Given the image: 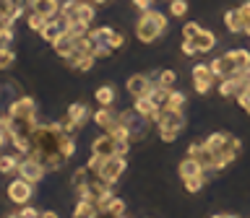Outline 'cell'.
I'll use <instances>...</instances> for the list:
<instances>
[{"label": "cell", "instance_id": "6da1fadb", "mask_svg": "<svg viewBox=\"0 0 250 218\" xmlns=\"http://www.w3.org/2000/svg\"><path fill=\"white\" fill-rule=\"evenodd\" d=\"M62 140H65V132H62L60 122H39L37 130L31 132V153L29 156L42 161L47 171H58L68 161L62 156Z\"/></svg>", "mask_w": 250, "mask_h": 218}, {"label": "cell", "instance_id": "7a4b0ae2", "mask_svg": "<svg viewBox=\"0 0 250 218\" xmlns=\"http://www.w3.org/2000/svg\"><path fill=\"white\" fill-rule=\"evenodd\" d=\"M203 143H206L211 151H214V171L224 169V166H229V164L242 153L240 138H234V135H229V132H224V130L211 132V135L203 140Z\"/></svg>", "mask_w": 250, "mask_h": 218}, {"label": "cell", "instance_id": "3957f363", "mask_svg": "<svg viewBox=\"0 0 250 218\" xmlns=\"http://www.w3.org/2000/svg\"><path fill=\"white\" fill-rule=\"evenodd\" d=\"M167 26H169L167 16H164L162 11L148 8V11H141V18L136 23V36H138V42L151 44V42H156V39L164 34V31H167Z\"/></svg>", "mask_w": 250, "mask_h": 218}, {"label": "cell", "instance_id": "277c9868", "mask_svg": "<svg viewBox=\"0 0 250 218\" xmlns=\"http://www.w3.org/2000/svg\"><path fill=\"white\" fill-rule=\"evenodd\" d=\"M156 127H159V138L164 143H175L177 135L188 127V120H185V112L183 109H169V107H162L159 112V120H156Z\"/></svg>", "mask_w": 250, "mask_h": 218}, {"label": "cell", "instance_id": "5b68a950", "mask_svg": "<svg viewBox=\"0 0 250 218\" xmlns=\"http://www.w3.org/2000/svg\"><path fill=\"white\" fill-rule=\"evenodd\" d=\"M21 179H26V182L31 184H37V182H42L44 174H47V169H44V164L34 159V156H23V159L19 161V171H16Z\"/></svg>", "mask_w": 250, "mask_h": 218}, {"label": "cell", "instance_id": "8992f818", "mask_svg": "<svg viewBox=\"0 0 250 218\" xmlns=\"http://www.w3.org/2000/svg\"><path fill=\"white\" fill-rule=\"evenodd\" d=\"M125 169H128V161H125V156H109L104 159V166L99 171V179L107 184H115L117 179L125 174Z\"/></svg>", "mask_w": 250, "mask_h": 218}, {"label": "cell", "instance_id": "52a82bcc", "mask_svg": "<svg viewBox=\"0 0 250 218\" xmlns=\"http://www.w3.org/2000/svg\"><path fill=\"white\" fill-rule=\"evenodd\" d=\"M8 117H13V120H34L37 117V101L31 96L13 99L11 107H8Z\"/></svg>", "mask_w": 250, "mask_h": 218}, {"label": "cell", "instance_id": "ba28073f", "mask_svg": "<svg viewBox=\"0 0 250 218\" xmlns=\"http://www.w3.org/2000/svg\"><path fill=\"white\" fill-rule=\"evenodd\" d=\"M31 195H34V184L26 182V179H21V177L8 184V200L16 202V205H29Z\"/></svg>", "mask_w": 250, "mask_h": 218}, {"label": "cell", "instance_id": "9c48e42d", "mask_svg": "<svg viewBox=\"0 0 250 218\" xmlns=\"http://www.w3.org/2000/svg\"><path fill=\"white\" fill-rule=\"evenodd\" d=\"M185 156H190V159H195L201 164L206 171H214V151L203 143V140H195V143H190L188 145V151H185Z\"/></svg>", "mask_w": 250, "mask_h": 218}, {"label": "cell", "instance_id": "30bf717a", "mask_svg": "<svg viewBox=\"0 0 250 218\" xmlns=\"http://www.w3.org/2000/svg\"><path fill=\"white\" fill-rule=\"evenodd\" d=\"M151 86H154V78L151 75L136 73V75H130L128 81H125V91H128L133 99H138V96H146V93L151 91Z\"/></svg>", "mask_w": 250, "mask_h": 218}, {"label": "cell", "instance_id": "8fae6325", "mask_svg": "<svg viewBox=\"0 0 250 218\" xmlns=\"http://www.w3.org/2000/svg\"><path fill=\"white\" fill-rule=\"evenodd\" d=\"M133 109H136L141 117H148L154 125H156V120H159V112H162V107L156 104V101L148 96V93H146V96H138L136 101H133Z\"/></svg>", "mask_w": 250, "mask_h": 218}, {"label": "cell", "instance_id": "7c38bea8", "mask_svg": "<svg viewBox=\"0 0 250 218\" xmlns=\"http://www.w3.org/2000/svg\"><path fill=\"white\" fill-rule=\"evenodd\" d=\"M29 11L42 13L44 18H58L60 16V0H29Z\"/></svg>", "mask_w": 250, "mask_h": 218}, {"label": "cell", "instance_id": "4fadbf2b", "mask_svg": "<svg viewBox=\"0 0 250 218\" xmlns=\"http://www.w3.org/2000/svg\"><path fill=\"white\" fill-rule=\"evenodd\" d=\"M52 47H55V54H60L62 60L70 57V54H73V50H76V34H70V31H62V34L52 42Z\"/></svg>", "mask_w": 250, "mask_h": 218}, {"label": "cell", "instance_id": "5bb4252c", "mask_svg": "<svg viewBox=\"0 0 250 218\" xmlns=\"http://www.w3.org/2000/svg\"><path fill=\"white\" fill-rule=\"evenodd\" d=\"M91 153L104 156V159L115 156V138L109 135V132H102L99 138H94V143H91Z\"/></svg>", "mask_w": 250, "mask_h": 218}, {"label": "cell", "instance_id": "9a60e30c", "mask_svg": "<svg viewBox=\"0 0 250 218\" xmlns=\"http://www.w3.org/2000/svg\"><path fill=\"white\" fill-rule=\"evenodd\" d=\"M91 120H94V125H97V127H102V130L107 132V130L117 122V112H115L112 107H99L97 112L91 114Z\"/></svg>", "mask_w": 250, "mask_h": 218}, {"label": "cell", "instance_id": "2e32d148", "mask_svg": "<svg viewBox=\"0 0 250 218\" xmlns=\"http://www.w3.org/2000/svg\"><path fill=\"white\" fill-rule=\"evenodd\" d=\"M208 65H211V73H214L216 81H222V78H229V75L234 73V65L229 62V57H227V54H219V57L211 60Z\"/></svg>", "mask_w": 250, "mask_h": 218}, {"label": "cell", "instance_id": "e0dca14e", "mask_svg": "<svg viewBox=\"0 0 250 218\" xmlns=\"http://www.w3.org/2000/svg\"><path fill=\"white\" fill-rule=\"evenodd\" d=\"M177 171H180V179H190V177H203L206 174V169H203L195 159H190V156H185V159L180 161Z\"/></svg>", "mask_w": 250, "mask_h": 218}, {"label": "cell", "instance_id": "ac0fdd59", "mask_svg": "<svg viewBox=\"0 0 250 218\" xmlns=\"http://www.w3.org/2000/svg\"><path fill=\"white\" fill-rule=\"evenodd\" d=\"M224 54L229 57L234 70H248L250 68V50H245V47H234V50H227Z\"/></svg>", "mask_w": 250, "mask_h": 218}, {"label": "cell", "instance_id": "d6986e66", "mask_svg": "<svg viewBox=\"0 0 250 218\" xmlns=\"http://www.w3.org/2000/svg\"><path fill=\"white\" fill-rule=\"evenodd\" d=\"M151 125H154V122L148 120V117H141V114H138L136 120L130 122V127H128V130H130V140H146V138H148V127H151Z\"/></svg>", "mask_w": 250, "mask_h": 218}, {"label": "cell", "instance_id": "ffe728a7", "mask_svg": "<svg viewBox=\"0 0 250 218\" xmlns=\"http://www.w3.org/2000/svg\"><path fill=\"white\" fill-rule=\"evenodd\" d=\"M224 26L229 34H242V31H245V21H242L237 8H229V11L224 13Z\"/></svg>", "mask_w": 250, "mask_h": 218}, {"label": "cell", "instance_id": "44dd1931", "mask_svg": "<svg viewBox=\"0 0 250 218\" xmlns=\"http://www.w3.org/2000/svg\"><path fill=\"white\" fill-rule=\"evenodd\" d=\"M193 42H195V47H198V54H206V52H211L216 47V34L208 31V29H201V34L195 36Z\"/></svg>", "mask_w": 250, "mask_h": 218}, {"label": "cell", "instance_id": "7402d4cb", "mask_svg": "<svg viewBox=\"0 0 250 218\" xmlns=\"http://www.w3.org/2000/svg\"><path fill=\"white\" fill-rule=\"evenodd\" d=\"M62 31H65V21H62L60 16H58V18H50V21H47V26H44V31H42V39L52 44Z\"/></svg>", "mask_w": 250, "mask_h": 218}, {"label": "cell", "instance_id": "603a6c76", "mask_svg": "<svg viewBox=\"0 0 250 218\" xmlns=\"http://www.w3.org/2000/svg\"><path fill=\"white\" fill-rule=\"evenodd\" d=\"M65 117H68L70 122H76L78 127H83L86 120L91 117V112H89V107H86V104H70L68 112H65Z\"/></svg>", "mask_w": 250, "mask_h": 218}, {"label": "cell", "instance_id": "cb8c5ba5", "mask_svg": "<svg viewBox=\"0 0 250 218\" xmlns=\"http://www.w3.org/2000/svg\"><path fill=\"white\" fill-rule=\"evenodd\" d=\"M94 99H97L99 107H112L115 99H117V91L115 86H99L97 91H94Z\"/></svg>", "mask_w": 250, "mask_h": 218}, {"label": "cell", "instance_id": "d4e9b609", "mask_svg": "<svg viewBox=\"0 0 250 218\" xmlns=\"http://www.w3.org/2000/svg\"><path fill=\"white\" fill-rule=\"evenodd\" d=\"M99 210L94 202H86V200H78V205L73 208V218H97Z\"/></svg>", "mask_w": 250, "mask_h": 218}, {"label": "cell", "instance_id": "484cf974", "mask_svg": "<svg viewBox=\"0 0 250 218\" xmlns=\"http://www.w3.org/2000/svg\"><path fill=\"white\" fill-rule=\"evenodd\" d=\"M19 156H11V153H0V174H16L19 171Z\"/></svg>", "mask_w": 250, "mask_h": 218}, {"label": "cell", "instance_id": "4316f807", "mask_svg": "<svg viewBox=\"0 0 250 218\" xmlns=\"http://www.w3.org/2000/svg\"><path fill=\"white\" fill-rule=\"evenodd\" d=\"M112 34H115V29H112V26H97V29H89V36H91L97 44H109Z\"/></svg>", "mask_w": 250, "mask_h": 218}, {"label": "cell", "instance_id": "83f0119b", "mask_svg": "<svg viewBox=\"0 0 250 218\" xmlns=\"http://www.w3.org/2000/svg\"><path fill=\"white\" fill-rule=\"evenodd\" d=\"M164 107H169V109H183L185 112V107H188V96L183 91H177V89H169V96H167V104Z\"/></svg>", "mask_w": 250, "mask_h": 218}, {"label": "cell", "instance_id": "f1b7e54d", "mask_svg": "<svg viewBox=\"0 0 250 218\" xmlns=\"http://www.w3.org/2000/svg\"><path fill=\"white\" fill-rule=\"evenodd\" d=\"M47 21H50V18H44L42 13H34V11L26 16V23H29V29L34 31V34H42L44 26H47Z\"/></svg>", "mask_w": 250, "mask_h": 218}, {"label": "cell", "instance_id": "f546056e", "mask_svg": "<svg viewBox=\"0 0 250 218\" xmlns=\"http://www.w3.org/2000/svg\"><path fill=\"white\" fill-rule=\"evenodd\" d=\"M156 83L164 86V89H175L177 73H175V70H159V73H156Z\"/></svg>", "mask_w": 250, "mask_h": 218}, {"label": "cell", "instance_id": "4dcf8cb0", "mask_svg": "<svg viewBox=\"0 0 250 218\" xmlns=\"http://www.w3.org/2000/svg\"><path fill=\"white\" fill-rule=\"evenodd\" d=\"M16 62V52L11 50V47L0 44V70H8Z\"/></svg>", "mask_w": 250, "mask_h": 218}, {"label": "cell", "instance_id": "1f68e13d", "mask_svg": "<svg viewBox=\"0 0 250 218\" xmlns=\"http://www.w3.org/2000/svg\"><path fill=\"white\" fill-rule=\"evenodd\" d=\"M91 179V171L86 169V166H81V169H76L73 171V179H70V184H73V190H78V187H83L86 182Z\"/></svg>", "mask_w": 250, "mask_h": 218}, {"label": "cell", "instance_id": "d6a6232c", "mask_svg": "<svg viewBox=\"0 0 250 218\" xmlns=\"http://www.w3.org/2000/svg\"><path fill=\"white\" fill-rule=\"evenodd\" d=\"M94 60H97L94 54H78V57L70 62V68H76V70H81V73H83V70H89L94 65Z\"/></svg>", "mask_w": 250, "mask_h": 218}, {"label": "cell", "instance_id": "836d02e7", "mask_svg": "<svg viewBox=\"0 0 250 218\" xmlns=\"http://www.w3.org/2000/svg\"><path fill=\"white\" fill-rule=\"evenodd\" d=\"M193 81H203V78H214V73H211V65H206V62H198L193 70H190Z\"/></svg>", "mask_w": 250, "mask_h": 218}, {"label": "cell", "instance_id": "e575fe53", "mask_svg": "<svg viewBox=\"0 0 250 218\" xmlns=\"http://www.w3.org/2000/svg\"><path fill=\"white\" fill-rule=\"evenodd\" d=\"M183 184H185V190H188V192H201V190H203V184H206V174H203V177L183 179Z\"/></svg>", "mask_w": 250, "mask_h": 218}, {"label": "cell", "instance_id": "d590c367", "mask_svg": "<svg viewBox=\"0 0 250 218\" xmlns=\"http://www.w3.org/2000/svg\"><path fill=\"white\" fill-rule=\"evenodd\" d=\"M125 210H128V205H125V200H123V198H115L112 202H109V208L104 210V213H112V216L120 218V216H125Z\"/></svg>", "mask_w": 250, "mask_h": 218}, {"label": "cell", "instance_id": "8d00e7d4", "mask_svg": "<svg viewBox=\"0 0 250 218\" xmlns=\"http://www.w3.org/2000/svg\"><path fill=\"white\" fill-rule=\"evenodd\" d=\"M214 81L216 78H203V81H193V89H195V93H201V96H206V93L214 89Z\"/></svg>", "mask_w": 250, "mask_h": 218}, {"label": "cell", "instance_id": "74e56055", "mask_svg": "<svg viewBox=\"0 0 250 218\" xmlns=\"http://www.w3.org/2000/svg\"><path fill=\"white\" fill-rule=\"evenodd\" d=\"M102 166H104V156H97V153H91V159H89V164H86V169H89L94 177H99Z\"/></svg>", "mask_w": 250, "mask_h": 218}, {"label": "cell", "instance_id": "f35d334b", "mask_svg": "<svg viewBox=\"0 0 250 218\" xmlns=\"http://www.w3.org/2000/svg\"><path fill=\"white\" fill-rule=\"evenodd\" d=\"M169 13L175 16V18H183L188 13V0H172L169 3Z\"/></svg>", "mask_w": 250, "mask_h": 218}, {"label": "cell", "instance_id": "ab89813d", "mask_svg": "<svg viewBox=\"0 0 250 218\" xmlns=\"http://www.w3.org/2000/svg\"><path fill=\"white\" fill-rule=\"evenodd\" d=\"M201 34V23H195V21H188L185 26H183V39H195Z\"/></svg>", "mask_w": 250, "mask_h": 218}, {"label": "cell", "instance_id": "60d3db41", "mask_svg": "<svg viewBox=\"0 0 250 218\" xmlns=\"http://www.w3.org/2000/svg\"><path fill=\"white\" fill-rule=\"evenodd\" d=\"M180 52H183L185 57H195V54H198V47H195L193 39H183V44H180Z\"/></svg>", "mask_w": 250, "mask_h": 218}, {"label": "cell", "instance_id": "b9f144b4", "mask_svg": "<svg viewBox=\"0 0 250 218\" xmlns=\"http://www.w3.org/2000/svg\"><path fill=\"white\" fill-rule=\"evenodd\" d=\"M130 140L128 138H115V156H128Z\"/></svg>", "mask_w": 250, "mask_h": 218}, {"label": "cell", "instance_id": "7bdbcfd3", "mask_svg": "<svg viewBox=\"0 0 250 218\" xmlns=\"http://www.w3.org/2000/svg\"><path fill=\"white\" fill-rule=\"evenodd\" d=\"M112 52H115V50H112L109 44H94V57H97V60H107Z\"/></svg>", "mask_w": 250, "mask_h": 218}, {"label": "cell", "instance_id": "ee69618b", "mask_svg": "<svg viewBox=\"0 0 250 218\" xmlns=\"http://www.w3.org/2000/svg\"><path fill=\"white\" fill-rule=\"evenodd\" d=\"M237 104H240L242 109H245L248 114H250V83L245 86V89H242V93L237 96Z\"/></svg>", "mask_w": 250, "mask_h": 218}, {"label": "cell", "instance_id": "f6af8a7d", "mask_svg": "<svg viewBox=\"0 0 250 218\" xmlns=\"http://www.w3.org/2000/svg\"><path fill=\"white\" fill-rule=\"evenodd\" d=\"M13 42V26H3V29H0V44H11Z\"/></svg>", "mask_w": 250, "mask_h": 218}, {"label": "cell", "instance_id": "bcb514c9", "mask_svg": "<svg viewBox=\"0 0 250 218\" xmlns=\"http://www.w3.org/2000/svg\"><path fill=\"white\" fill-rule=\"evenodd\" d=\"M123 44H125V34H123V31H117V29H115L112 39H109V47H112V50H120Z\"/></svg>", "mask_w": 250, "mask_h": 218}, {"label": "cell", "instance_id": "7dc6e473", "mask_svg": "<svg viewBox=\"0 0 250 218\" xmlns=\"http://www.w3.org/2000/svg\"><path fill=\"white\" fill-rule=\"evenodd\" d=\"M19 216H21V218H39V210H37V208H31V205H21Z\"/></svg>", "mask_w": 250, "mask_h": 218}, {"label": "cell", "instance_id": "c3c4849f", "mask_svg": "<svg viewBox=\"0 0 250 218\" xmlns=\"http://www.w3.org/2000/svg\"><path fill=\"white\" fill-rule=\"evenodd\" d=\"M237 11H240V16H242V21H245V26H250V0H245V3H242Z\"/></svg>", "mask_w": 250, "mask_h": 218}, {"label": "cell", "instance_id": "681fc988", "mask_svg": "<svg viewBox=\"0 0 250 218\" xmlns=\"http://www.w3.org/2000/svg\"><path fill=\"white\" fill-rule=\"evenodd\" d=\"M133 5L138 11H148V8H154V0H133Z\"/></svg>", "mask_w": 250, "mask_h": 218}, {"label": "cell", "instance_id": "f907efd6", "mask_svg": "<svg viewBox=\"0 0 250 218\" xmlns=\"http://www.w3.org/2000/svg\"><path fill=\"white\" fill-rule=\"evenodd\" d=\"M0 132H8V114H0Z\"/></svg>", "mask_w": 250, "mask_h": 218}, {"label": "cell", "instance_id": "816d5d0a", "mask_svg": "<svg viewBox=\"0 0 250 218\" xmlns=\"http://www.w3.org/2000/svg\"><path fill=\"white\" fill-rule=\"evenodd\" d=\"M39 218H60L55 210H44V213H39Z\"/></svg>", "mask_w": 250, "mask_h": 218}, {"label": "cell", "instance_id": "f5cc1de1", "mask_svg": "<svg viewBox=\"0 0 250 218\" xmlns=\"http://www.w3.org/2000/svg\"><path fill=\"white\" fill-rule=\"evenodd\" d=\"M211 218H237V216H232V213H219V216H211Z\"/></svg>", "mask_w": 250, "mask_h": 218}, {"label": "cell", "instance_id": "db71d44e", "mask_svg": "<svg viewBox=\"0 0 250 218\" xmlns=\"http://www.w3.org/2000/svg\"><path fill=\"white\" fill-rule=\"evenodd\" d=\"M8 143V140H5V135H3V132H0V151H3V145Z\"/></svg>", "mask_w": 250, "mask_h": 218}, {"label": "cell", "instance_id": "11a10c76", "mask_svg": "<svg viewBox=\"0 0 250 218\" xmlns=\"http://www.w3.org/2000/svg\"><path fill=\"white\" fill-rule=\"evenodd\" d=\"M97 218H117V216H112V213H99Z\"/></svg>", "mask_w": 250, "mask_h": 218}, {"label": "cell", "instance_id": "9f6ffc18", "mask_svg": "<svg viewBox=\"0 0 250 218\" xmlns=\"http://www.w3.org/2000/svg\"><path fill=\"white\" fill-rule=\"evenodd\" d=\"M91 3H94V5H104L107 0H91Z\"/></svg>", "mask_w": 250, "mask_h": 218}, {"label": "cell", "instance_id": "6f0895ef", "mask_svg": "<svg viewBox=\"0 0 250 218\" xmlns=\"http://www.w3.org/2000/svg\"><path fill=\"white\" fill-rule=\"evenodd\" d=\"M5 218H21L19 213H11V216H5Z\"/></svg>", "mask_w": 250, "mask_h": 218}, {"label": "cell", "instance_id": "680465c9", "mask_svg": "<svg viewBox=\"0 0 250 218\" xmlns=\"http://www.w3.org/2000/svg\"><path fill=\"white\" fill-rule=\"evenodd\" d=\"M248 81H250V68H248Z\"/></svg>", "mask_w": 250, "mask_h": 218}, {"label": "cell", "instance_id": "91938a15", "mask_svg": "<svg viewBox=\"0 0 250 218\" xmlns=\"http://www.w3.org/2000/svg\"><path fill=\"white\" fill-rule=\"evenodd\" d=\"M120 218H125V216H120Z\"/></svg>", "mask_w": 250, "mask_h": 218}]
</instances>
